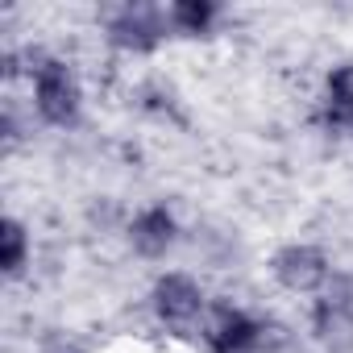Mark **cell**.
Masks as SVG:
<instances>
[{
  "label": "cell",
  "mask_w": 353,
  "mask_h": 353,
  "mask_svg": "<svg viewBox=\"0 0 353 353\" xmlns=\"http://www.w3.org/2000/svg\"><path fill=\"white\" fill-rule=\"evenodd\" d=\"M166 21H170L174 38L204 42V38H212L221 30L225 9L216 5V0H174V5H166Z\"/></svg>",
  "instance_id": "cell-8"
},
{
  "label": "cell",
  "mask_w": 353,
  "mask_h": 353,
  "mask_svg": "<svg viewBox=\"0 0 353 353\" xmlns=\"http://www.w3.org/2000/svg\"><path fill=\"white\" fill-rule=\"evenodd\" d=\"M30 108L50 129H75L83 117V79L67 54H50L30 79Z\"/></svg>",
  "instance_id": "cell-3"
},
{
  "label": "cell",
  "mask_w": 353,
  "mask_h": 353,
  "mask_svg": "<svg viewBox=\"0 0 353 353\" xmlns=\"http://www.w3.org/2000/svg\"><path fill=\"white\" fill-rule=\"evenodd\" d=\"M307 324H312V341L324 353H353V316H345V312H336V307L316 299Z\"/></svg>",
  "instance_id": "cell-10"
},
{
  "label": "cell",
  "mask_w": 353,
  "mask_h": 353,
  "mask_svg": "<svg viewBox=\"0 0 353 353\" xmlns=\"http://www.w3.org/2000/svg\"><path fill=\"white\" fill-rule=\"evenodd\" d=\"M145 307H150V320L170 332V336H192L204 328L208 320V291L196 274L188 270H166L150 283V295H145Z\"/></svg>",
  "instance_id": "cell-2"
},
{
  "label": "cell",
  "mask_w": 353,
  "mask_h": 353,
  "mask_svg": "<svg viewBox=\"0 0 353 353\" xmlns=\"http://www.w3.org/2000/svg\"><path fill=\"white\" fill-rule=\"evenodd\" d=\"M92 17H96V30H100L104 46H108L112 54L145 59V54H154V50L170 38L166 9L145 5V0H121V5H100Z\"/></svg>",
  "instance_id": "cell-1"
},
{
  "label": "cell",
  "mask_w": 353,
  "mask_h": 353,
  "mask_svg": "<svg viewBox=\"0 0 353 353\" xmlns=\"http://www.w3.org/2000/svg\"><path fill=\"white\" fill-rule=\"evenodd\" d=\"M38 353H88V345L71 328H50V332H42Z\"/></svg>",
  "instance_id": "cell-14"
},
{
  "label": "cell",
  "mask_w": 353,
  "mask_h": 353,
  "mask_svg": "<svg viewBox=\"0 0 353 353\" xmlns=\"http://www.w3.org/2000/svg\"><path fill=\"white\" fill-rule=\"evenodd\" d=\"M133 104L137 112H145L150 121H162V125H183V96L166 75H145L133 83Z\"/></svg>",
  "instance_id": "cell-9"
},
{
  "label": "cell",
  "mask_w": 353,
  "mask_h": 353,
  "mask_svg": "<svg viewBox=\"0 0 353 353\" xmlns=\"http://www.w3.org/2000/svg\"><path fill=\"white\" fill-rule=\"evenodd\" d=\"M312 121L328 137L353 133V59H336L324 71V88H320V100H316Z\"/></svg>",
  "instance_id": "cell-7"
},
{
  "label": "cell",
  "mask_w": 353,
  "mask_h": 353,
  "mask_svg": "<svg viewBox=\"0 0 353 353\" xmlns=\"http://www.w3.org/2000/svg\"><path fill=\"white\" fill-rule=\"evenodd\" d=\"M179 237H183V225H179V216H174V208H166V204H145L125 225V245L141 262L166 258L174 245H179Z\"/></svg>",
  "instance_id": "cell-5"
},
{
  "label": "cell",
  "mask_w": 353,
  "mask_h": 353,
  "mask_svg": "<svg viewBox=\"0 0 353 353\" xmlns=\"http://www.w3.org/2000/svg\"><path fill=\"white\" fill-rule=\"evenodd\" d=\"M299 336L287 320L279 316H258V341H254V353H295Z\"/></svg>",
  "instance_id": "cell-12"
},
{
  "label": "cell",
  "mask_w": 353,
  "mask_h": 353,
  "mask_svg": "<svg viewBox=\"0 0 353 353\" xmlns=\"http://www.w3.org/2000/svg\"><path fill=\"white\" fill-rule=\"evenodd\" d=\"M316 299L328 303V307H336V312H345V316H353V270H332L328 287Z\"/></svg>",
  "instance_id": "cell-13"
},
{
  "label": "cell",
  "mask_w": 353,
  "mask_h": 353,
  "mask_svg": "<svg viewBox=\"0 0 353 353\" xmlns=\"http://www.w3.org/2000/svg\"><path fill=\"white\" fill-rule=\"evenodd\" d=\"M30 258H34L30 225L21 216H5V221H0V274H5V279H21L30 270Z\"/></svg>",
  "instance_id": "cell-11"
},
{
  "label": "cell",
  "mask_w": 353,
  "mask_h": 353,
  "mask_svg": "<svg viewBox=\"0 0 353 353\" xmlns=\"http://www.w3.org/2000/svg\"><path fill=\"white\" fill-rule=\"evenodd\" d=\"M270 279L287 295H320L332 279V258L316 241H287L270 254Z\"/></svg>",
  "instance_id": "cell-4"
},
{
  "label": "cell",
  "mask_w": 353,
  "mask_h": 353,
  "mask_svg": "<svg viewBox=\"0 0 353 353\" xmlns=\"http://www.w3.org/2000/svg\"><path fill=\"white\" fill-rule=\"evenodd\" d=\"M200 341H204V353H254L258 312H250V307H241L233 299H221V303L208 307Z\"/></svg>",
  "instance_id": "cell-6"
}]
</instances>
